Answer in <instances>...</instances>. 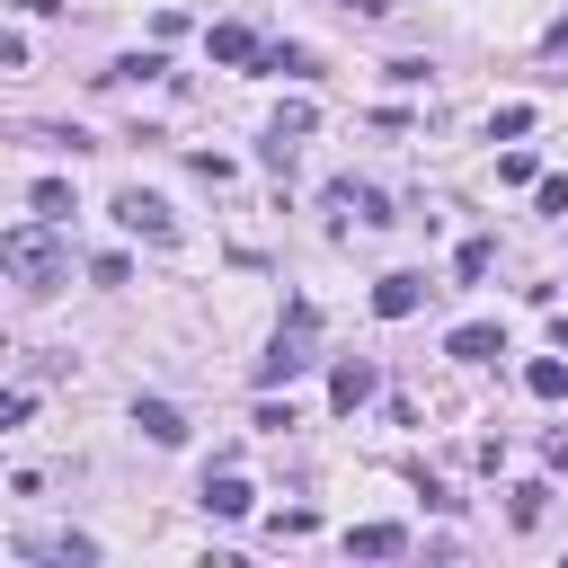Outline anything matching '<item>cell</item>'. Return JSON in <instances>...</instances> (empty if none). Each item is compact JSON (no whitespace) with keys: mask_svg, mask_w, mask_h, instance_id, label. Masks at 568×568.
Here are the masks:
<instances>
[{"mask_svg":"<svg viewBox=\"0 0 568 568\" xmlns=\"http://www.w3.org/2000/svg\"><path fill=\"white\" fill-rule=\"evenodd\" d=\"M0 275H18L27 293H53L71 275V248L53 231H0Z\"/></svg>","mask_w":568,"mask_h":568,"instance_id":"obj_1","label":"cell"},{"mask_svg":"<svg viewBox=\"0 0 568 568\" xmlns=\"http://www.w3.org/2000/svg\"><path fill=\"white\" fill-rule=\"evenodd\" d=\"M311 346H320V311H311V302H293V311H284V328H275V346L257 355V382L275 390V382H293V373H311V364H320Z\"/></svg>","mask_w":568,"mask_h":568,"instance_id":"obj_2","label":"cell"},{"mask_svg":"<svg viewBox=\"0 0 568 568\" xmlns=\"http://www.w3.org/2000/svg\"><path fill=\"white\" fill-rule=\"evenodd\" d=\"M115 222H124V231H142V240H178L169 204H160V195H142V186H124V195H115Z\"/></svg>","mask_w":568,"mask_h":568,"instance_id":"obj_3","label":"cell"},{"mask_svg":"<svg viewBox=\"0 0 568 568\" xmlns=\"http://www.w3.org/2000/svg\"><path fill=\"white\" fill-rule=\"evenodd\" d=\"M373 390H382V373H373V364H364V355H346V364H337V373H328V399H337V408H346V417H355V408H364V399H373Z\"/></svg>","mask_w":568,"mask_h":568,"instance_id":"obj_4","label":"cell"},{"mask_svg":"<svg viewBox=\"0 0 568 568\" xmlns=\"http://www.w3.org/2000/svg\"><path fill=\"white\" fill-rule=\"evenodd\" d=\"M426 293H435L426 275H382V284H373V311H382V320H408Z\"/></svg>","mask_w":568,"mask_h":568,"instance_id":"obj_5","label":"cell"},{"mask_svg":"<svg viewBox=\"0 0 568 568\" xmlns=\"http://www.w3.org/2000/svg\"><path fill=\"white\" fill-rule=\"evenodd\" d=\"M444 355H462V364H488V355H506V328H488V320H462V328L444 337Z\"/></svg>","mask_w":568,"mask_h":568,"instance_id":"obj_6","label":"cell"},{"mask_svg":"<svg viewBox=\"0 0 568 568\" xmlns=\"http://www.w3.org/2000/svg\"><path fill=\"white\" fill-rule=\"evenodd\" d=\"M328 204H346V213H355L364 231H382V222H390V204H382V186H355V178H337V186H328Z\"/></svg>","mask_w":568,"mask_h":568,"instance_id":"obj_7","label":"cell"},{"mask_svg":"<svg viewBox=\"0 0 568 568\" xmlns=\"http://www.w3.org/2000/svg\"><path fill=\"white\" fill-rule=\"evenodd\" d=\"M18 550H27V559H98L89 532H18Z\"/></svg>","mask_w":568,"mask_h":568,"instance_id":"obj_8","label":"cell"},{"mask_svg":"<svg viewBox=\"0 0 568 568\" xmlns=\"http://www.w3.org/2000/svg\"><path fill=\"white\" fill-rule=\"evenodd\" d=\"M133 426H142L151 444H186V417H178L169 399H133Z\"/></svg>","mask_w":568,"mask_h":568,"instance_id":"obj_9","label":"cell"},{"mask_svg":"<svg viewBox=\"0 0 568 568\" xmlns=\"http://www.w3.org/2000/svg\"><path fill=\"white\" fill-rule=\"evenodd\" d=\"M204 515H222V524L248 515V479H240V470H213V479H204Z\"/></svg>","mask_w":568,"mask_h":568,"instance_id":"obj_10","label":"cell"},{"mask_svg":"<svg viewBox=\"0 0 568 568\" xmlns=\"http://www.w3.org/2000/svg\"><path fill=\"white\" fill-rule=\"evenodd\" d=\"M346 550H355V559H399V550H408V532H399V524H355V532H346Z\"/></svg>","mask_w":568,"mask_h":568,"instance_id":"obj_11","label":"cell"},{"mask_svg":"<svg viewBox=\"0 0 568 568\" xmlns=\"http://www.w3.org/2000/svg\"><path fill=\"white\" fill-rule=\"evenodd\" d=\"M524 390H532V399H559V390H568V364H559V355H532V364H524Z\"/></svg>","mask_w":568,"mask_h":568,"instance_id":"obj_12","label":"cell"},{"mask_svg":"<svg viewBox=\"0 0 568 568\" xmlns=\"http://www.w3.org/2000/svg\"><path fill=\"white\" fill-rule=\"evenodd\" d=\"M204 44H213V62H257V36L248 27H213Z\"/></svg>","mask_w":568,"mask_h":568,"instance_id":"obj_13","label":"cell"},{"mask_svg":"<svg viewBox=\"0 0 568 568\" xmlns=\"http://www.w3.org/2000/svg\"><path fill=\"white\" fill-rule=\"evenodd\" d=\"M524 133H532V106H497L488 115V142H524Z\"/></svg>","mask_w":568,"mask_h":568,"instance_id":"obj_14","label":"cell"},{"mask_svg":"<svg viewBox=\"0 0 568 568\" xmlns=\"http://www.w3.org/2000/svg\"><path fill=\"white\" fill-rule=\"evenodd\" d=\"M266 71H293V80H311V44H275V53H257Z\"/></svg>","mask_w":568,"mask_h":568,"instance_id":"obj_15","label":"cell"},{"mask_svg":"<svg viewBox=\"0 0 568 568\" xmlns=\"http://www.w3.org/2000/svg\"><path fill=\"white\" fill-rule=\"evenodd\" d=\"M36 213L62 222V213H71V186H62V178H36Z\"/></svg>","mask_w":568,"mask_h":568,"instance_id":"obj_16","label":"cell"},{"mask_svg":"<svg viewBox=\"0 0 568 568\" xmlns=\"http://www.w3.org/2000/svg\"><path fill=\"white\" fill-rule=\"evenodd\" d=\"M541 506H550V488H541V479H524V488H515V506H506V515H515V524H541Z\"/></svg>","mask_w":568,"mask_h":568,"instance_id":"obj_17","label":"cell"},{"mask_svg":"<svg viewBox=\"0 0 568 568\" xmlns=\"http://www.w3.org/2000/svg\"><path fill=\"white\" fill-rule=\"evenodd\" d=\"M497 178H506V186H532L541 169H532V151H506V160H497Z\"/></svg>","mask_w":568,"mask_h":568,"instance_id":"obj_18","label":"cell"},{"mask_svg":"<svg viewBox=\"0 0 568 568\" xmlns=\"http://www.w3.org/2000/svg\"><path fill=\"white\" fill-rule=\"evenodd\" d=\"M0 71H27V36H9V27H0Z\"/></svg>","mask_w":568,"mask_h":568,"instance_id":"obj_19","label":"cell"},{"mask_svg":"<svg viewBox=\"0 0 568 568\" xmlns=\"http://www.w3.org/2000/svg\"><path fill=\"white\" fill-rule=\"evenodd\" d=\"M27 408H36V399H27V390H0V426H18V417H27Z\"/></svg>","mask_w":568,"mask_h":568,"instance_id":"obj_20","label":"cell"},{"mask_svg":"<svg viewBox=\"0 0 568 568\" xmlns=\"http://www.w3.org/2000/svg\"><path fill=\"white\" fill-rule=\"evenodd\" d=\"M550 53H568V18H550Z\"/></svg>","mask_w":568,"mask_h":568,"instance_id":"obj_21","label":"cell"},{"mask_svg":"<svg viewBox=\"0 0 568 568\" xmlns=\"http://www.w3.org/2000/svg\"><path fill=\"white\" fill-rule=\"evenodd\" d=\"M346 9H355V18H382V9H390V0H346Z\"/></svg>","mask_w":568,"mask_h":568,"instance_id":"obj_22","label":"cell"}]
</instances>
